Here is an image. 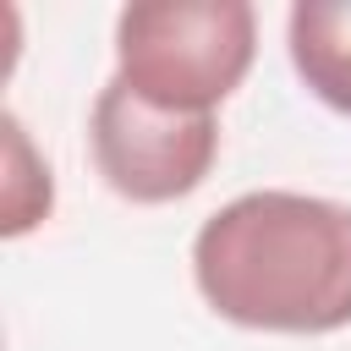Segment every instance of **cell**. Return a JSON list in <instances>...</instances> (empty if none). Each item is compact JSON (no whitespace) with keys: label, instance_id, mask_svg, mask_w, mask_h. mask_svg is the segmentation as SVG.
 <instances>
[{"label":"cell","instance_id":"1","mask_svg":"<svg viewBox=\"0 0 351 351\" xmlns=\"http://www.w3.org/2000/svg\"><path fill=\"white\" fill-rule=\"evenodd\" d=\"M192 285L236 329H351V203L291 186L230 197L192 236Z\"/></svg>","mask_w":351,"mask_h":351},{"label":"cell","instance_id":"2","mask_svg":"<svg viewBox=\"0 0 351 351\" xmlns=\"http://www.w3.org/2000/svg\"><path fill=\"white\" fill-rule=\"evenodd\" d=\"M252 55L247 0H132L115 16V77L170 115H214L247 82Z\"/></svg>","mask_w":351,"mask_h":351},{"label":"cell","instance_id":"3","mask_svg":"<svg viewBox=\"0 0 351 351\" xmlns=\"http://www.w3.org/2000/svg\"><path fill=\"white\" fill-rule=\"evenodd\" d=\"M88 148L115 197L159 208L208 181L219 159V121L154 110L121 77H110L88 115Z\"/></svg>","mask_w":351,"mask_h":351},{"label":"cell","instance_id":"4","mask_svg":"<svg viewBox=\"0 0 351 351\" xmlns=\"http://www.w3.org/2000/svg\"><path fill=\"white\" fill-rule=\"evenodd\" d=\"M285 55L318 104L351 115V0H296L285 16Z\"/></svg>","mask_w":351,"mask_h":351},{"label":"cell","instance_id":"5","mask_svg":"<svg viewBox=\"0 0 351 351\" xmlns=\"http://www.w3.org/2000/svg\"><path fill=\"white\" fill-rule=\"evenodd\" d=\"M0 132H5V181H0V236L16 241L27 236L33 225L49 219L55 208V176H49V159L33 148L27 126L16 110L0 115Z\"/></svg>","mask_w":351,"mask_h":351}]
</instances>
